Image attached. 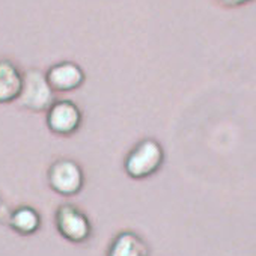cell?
Returning <instances> with one entry per match:
<instances>
[{"label": "cell", "instance_id": "9c48e42d", "mask_svg": "<svg viewBox=\"0 0 256 256\" xmlns=\"http://www.w3.org/2000/svg\"><path fill=\"white\" fill-rule=\"evenodd\" d=\"M10 226L20 235H32L41 228V216L40 212L28 205H22L16 208L10 218Z\"/></svg>", "mask_w": 256, "mask_h": 256}, {"label": "cell", "instance_id": "ba28073f", "mask_svg": "<svg viewBox=\"0 0 256 256\" xmlns=\"http://www.w3.org/2000/svg\"><path fill=\"white\" fill-rule=\"evenodd\" d=\"M107 256H150V248L138 234L124 230L112 241Z\"/></svg>", "mask_w": 256, "mask_h": 256}, {"label": "cell", "instance_id": "52a82bcc", "mask_svg": "<svg viewBox=\"0 0 256 256\" xmlns=\"http://www.w3.org/2000/svg\"><path fill=\"white\" fill-rule=\"evenodd\" d=\"M23 84V74L10 59L0 58V104L17 101Z\"/></svg>", "mask_w": 256, "mask_h": 256}, {"label": "cell", "instance_id": "5b68a950", "mask_svg": "<svg viewBox=\"0 0 256 256\" xmlns=\"http://www.w3.org/2000/svg\"><path fill=\"white\" fill-rule=\"evenodd\" d=\"M83 120L80 107L71 100H56L47 110L46 122L48 130L58 136L74 134Z\"/></svg>", "mask_w": 256, "mask_h": 256}, {"label": "cell", "instance_id": "3957f363", "mask_svg": "<svg viewBox=\"0 0 256 256\" xmlns=\"http://www.w3.org/2000/svg\"><path fill=\"white\" fill-rule=\"evenodd\" d=\"M47 181L53 192L60 196H74L84 186L82 166L71 158H59L52 163L47 172Z\"/></svg>", "mask_w": 256, "mask_h": 256}, {"label": "cell", "instance_id": "30bf717a", "mask_svg": "<svg viewBox=\"0 0 256 256\" xmlns=\"http://www.w3.org/2000/svg\"><path fill=\"white\" fill-rule=\"evenodd\" d=\"M218 4L224 5V6H241V5H246L248 2H252V0H217Z\"/></svg>", "mask_w": 256, "mask_h": 256}, {"label": "cell", "instance_id": "7a4b0ae2", "mask_svg": "<svg viewBox=\"0 0 256 256\" xmlns=\"http://www.w3.org/2000/svg\"><path fill=\"white\" fill-rule=\"evenodd\" d=\"M54 90L47 82L46 72L36 68H30L23 74V84L17 102L30 112H47L56 101Z\"/></svg>", "mask_w": 256, "mask_h": 256}, {"label": "cell", "instance_id": "8992f818", "mask_svg": "<svg viewBox=\"0 0 256 256\" xmlns=\"http://www.w3.org/2000/svg\"><path fill=\"white\" fill-rule=\"evenodd\" d=\"M46 77L54 92H71L84 83V71L71 60L52 65L46 72Z\"/></svg>", "mask_w": 256, "mask_h": 256}, {"label": "cell", "instance_id": "277c9868", "mask_svg": "<svg viewBox=\"0 0 256 256\" xmlns=\"http://www.w3.org/2000/svg\"><path fill=\"white\" fill-rule=\"evenodd\" d=\"M54 222L59 234L71 242H84L92 235V224L88 216L76 205H60L56 211Z\"/></svg>", "mask_w": 256, "mask_h": 256}, {"label": "cell", "instance_id": "6da1fadb", "mask_svg": "<svg viewBox=\"0 0 256 256\" xmlns=\"http://www.w3.org/2000/svg\"><path fill=\"white\" fill-rule=\"evenodd\" d=\"M164 162V150L156 139L140 140L128 152L124 169L133 180H145L160 170Z\"/></svg>", "mask_w": 256, "mask_h": 256}]
</instances>
